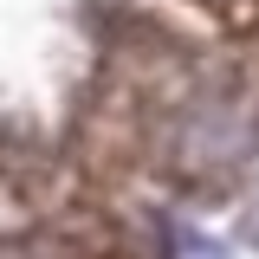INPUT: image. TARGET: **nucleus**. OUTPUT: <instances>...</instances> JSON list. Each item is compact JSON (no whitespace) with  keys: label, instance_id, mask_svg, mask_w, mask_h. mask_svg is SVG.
I'll return each mask as SVG.
<instances>
[{"label":"nucleus","instance_id":"obj_1","mask_svg":"<svg viewBox=\"0 0 259 259\" xmlns=\"http://www.w3.org/2000/svg\"><path fill=\"white\" fill-rule=\"evenodd\" d=\"M182 259H227V253L214 246V240H188V246H182Z\"/></svg>","mask_w":259,"mask_h":259}]
</instances>
